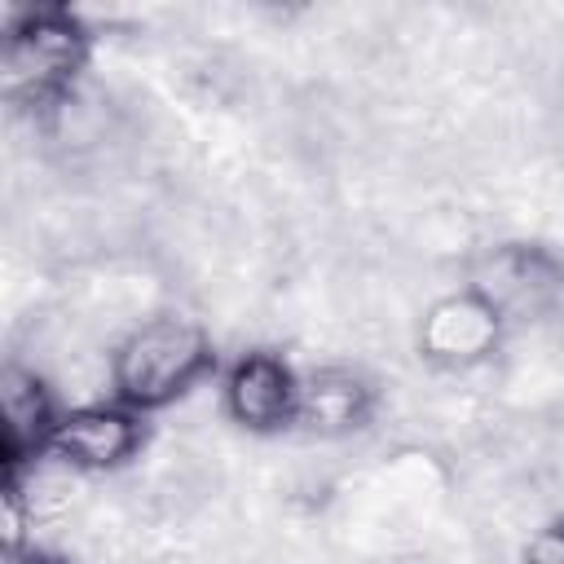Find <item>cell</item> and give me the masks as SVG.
I'll return each instance as SVG.
<instances>
[{
	"mask_svg": "<svg viewBox=\"0 0 564 564\" xmlns=\"http://www.w3.org/2000/svg\"><path fill=\"white\" fill-rule=\"evenodd\" d=\"M212 370V335L189 313H150L110 348L115 401L150 414L185 401Z\"/></svg>",
	"mask_w": 564,
	"mask_h": 564,
	"instance_id": "cell-1",
	"label": "cell"
},
{
	"mask_svg": "<svg viewBox=\"0 0 564 564\" xmlns=\"http://www.w3.org/2000/svg\"><path fill=\"white\" fill-rule=\"evenodd\" d=\"M93 31L79 13L57 4L18 9L4 22V53H0V79L9 106L35 115L53 97L79 84V70L88 62Z\"/></svg>",
	"mask_w": 564,
	"mask_h": 564,
	"instance_id": "cell-2",
	"label": "cell"
},
{
	"mask_svg": "<svg viewBox=\"0 0 564 564\" xmlns=\"http://www.w3.org/2000/svg\"><path fill=\"white\" fill-rule=\"evenodd\" d=\"M502 339H507L502 313L467 286L427 300L414 322V348H419L423 366L454 375V379L485 370L494 361V352L502 348Z\"/></svg>",
	"mask_w": 564,
	"mask_h": 564,
	"instance_id": "cell-3",
	"label": "cell"
},
{
	"mask_svg": "<svg viewBox=\"0 0 564 564\" xmlns=\"http://www.w3.org/2000/svg\"><path fill=\"white\" fill-rule=\"evenodd\" d=\"M300 370L273 348H247L220 375V405L225 419L242 432H278L295 423Z\"/></svg>",
	"mask_w": 564,
	"mask_h": 564,
	"instance_id": "cell-4",
	"label": "cell"
},
{
	"mask_svg": "<svg viewBox=\"0 0 564 564\" xmlns=\"http://www.w3.org/2000/svg\"><path fill=\"white\" fill-rule=\"evenodd\" d=\"M48 449L57 458H66L70 467L97 476V471H115L123 463H132L145 449V423L141 410L123 405V401H93V405H75L62 410Z\"/></svg>",
	"mask_w": 564,
	"mask_h": 564,
	"instance_id": "cell-5",
	"label": "cell"
},
{
	"mask_svg": "<svg viewBox=\"0 0 564 564\" xmlns=\"http://www.w3.org/2000/svg\"><path fill=\"white\" fill-rule=\"evenodd\" d=\"M62 410H57V392L53 383L26 366V361H9L0 375V445H4V467H18L35 454L48 449L53 427H57Z\"/></svg>",
	"mask_w": 564,
	"mask_h": 564,
	"instance_id": "cell-6",
	"label": "cell"
},
{
	"mask_svg": "<svg viewBox=\"0 0 564 564\" xmlns=\"http://www.w3.org/2000/svg\"><path fill=\"white\" fill-rule=\"evenodd\" d=\"M375 414V388L352 366H313L300 375L295 397V423L317 441H339L370 423Z\"/></svg>",
	"mask_w": 564,
	"mask_h": 564,
	"instance_id": "cell-7",
	"label": "cell"
},
{
	"mask_svg": "<svg viewBox=\"0 0 564 564\" xmlns=\"http://www.w3.org/2000/svg\"><path fill=\"white\" fill-rule=\"evenodd\" d=\"M520 564H564V520L538 524L520 546Z\"/></svg>",
	"mask_w": 564,
	"mask_h": 564,
	"instance_id": "cell-8",
	"label": "cell"
}]
</instances>
